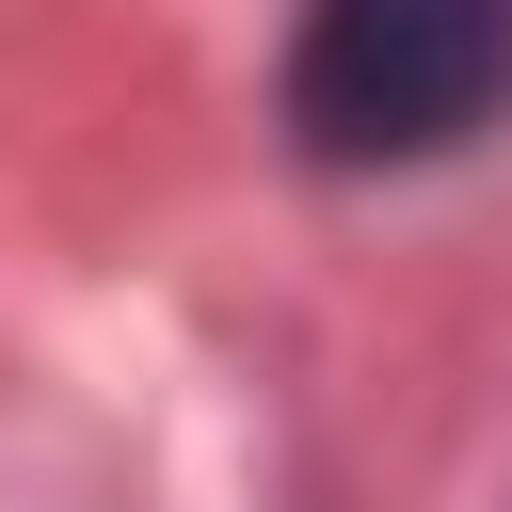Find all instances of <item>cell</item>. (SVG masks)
Masks as SVG:
<instances>
[{"label":"cell","instance_id":"cell-1","mask_svg":"<svg viewBox=\"0 0 512 512\" xmlns=\"http://www.w3.org/2000/svg\"><path fill=\"white\" fill-rule=\"evenodd\" d=\"M272 112L320 176H416L512 128V0H304Z\"/></svg>","mask_w":512,"mask_h":512}]
</instances>
